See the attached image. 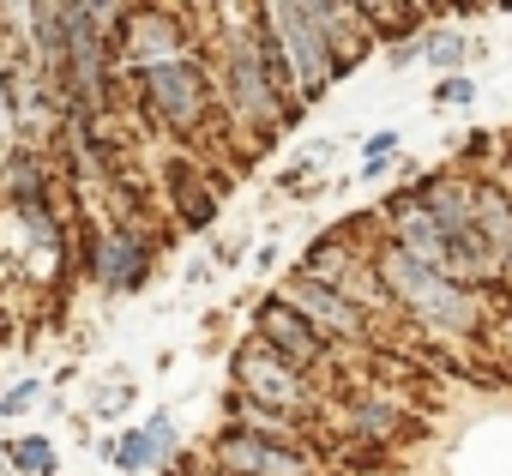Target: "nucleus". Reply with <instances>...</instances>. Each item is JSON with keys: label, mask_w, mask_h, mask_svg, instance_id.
Masks as SVG:
<instances>
[{"label": "nucleus", "mask_w": 512, "mask_h": 476, "mask_svg": "<svg viewBox=\"0 0 512 476\" xmlns=\"http://www.w3.org/2000/svg\"><path fill=\"white\" fill-rule=\"evenodd\" d=\"M205 67H211L217 109H223V121H229V157H235V169L260 163V157L278 145V133L302 121V109L272 85V73H266V61H260L253 7H211Z\"/></svg>", "instance_id": "nucleus-1"}, {"label": "nucleus", "mask_w": 512, "mask_h": 476, "mask_svg": "<svg viewBox=\"0 0 512 476\" xmlns=\"http://www.w3.org/2000/svg\"><path fill=\"white\" fill-rule=\"evenodd\" d=\"M368 266H374V284L386 290V302H392V314H398L404 332H416V338H428L440 350L488 332V296L482 290H470V284H458V278L410 260L404 248L386 242L380 229H374V242H368Z\"/></svg>", "instance_id": "nucleus-2"}, {"label": "nucleus", "mask_w": 512, "mask_h": 476, "mask_svg": "<svg viewBox=\"0 0 512 476\" xmlns=\"http://www.w3.org/2000/svg\"><path fill=\"white\" fill-rule=\"evenodd\" d=\"M127 103L139 121H151L157 133H169L181 151H193L205 139V121L217 115V91H211V67L205 55L169 61V67H145L127 73Z\"/></svg>", "instance_id": "nucleus-3"}, {"label": "nucleus", "mask_w": 512, "mask_h": 476, "mask_svg": "<svg viewBox=\"0 0 512 476\" xmlns=\"http://www.w3.org/2000/svg\"><path fill=\"white\" fill-rule=\"evenodd\" d=\"M73 235V272H85L103 296H139L157 266V235L133 223H97L85 211L67 217Z\"/></svg>", "instance_id": "nucleus-4"}, {"label": "nucleus", "mask_w": 512, "mask_h": 476, "mask_svg": "<svg viewBox=\"0 0 512 476\" xmlns=\"http://www.w3.org/2000/svg\"><path fill=\"white\" fill-rule=\"evenodd\" d=\"M229 380H235L229 398H241V404H253V410H272V416H290V422H314V428H320V416H326V386L308 380L302 368H290L278 350H266L253 332L235 344Z\"/></svg>", "instance_id": "nucleus-5"}, {"label": "nucleus", "mask_w": 512, "mask_h": 476, "mask_svg": "<svg viewBox=\"0 0 512 476\" xmlns=\"http://www.w3.org/2000/svg\"><path fill=\"white\" fill-rule=\"evenodd\" d=\"M253 25H260V37L278 49L284 73H290V91H296L302 109H314L338 85V61H332L320 25L308 13V0H260V7H253Z\"/></svg>", "instance_id": "nucleus-6"}, {"label": "nucleus", "mask_w": 512, "mask_h": 476, "mask_svg": "<svg viewBox=\"0 0 512 476\" xmlns=\"http://www.w3.org/2000/svg\"><path fill=\"white\" fill-rule=\"evenodd\" d=\"M193 25H199V7H127L121 43H115L121 79L145 73V67H169V61L205 55V31H193Z\"/></svg>", "instance_id": "nucleus-7"}, {"label": "nucleus", "mask_w": 512, "mask_h": 476, "mask_svg": "<svg viewBox=\"0 0 512 476\" xmlns=\"http://www.w3.org/2000/svg\"><path fill=\"white\" fill-rule=\"evenodd\" d=\"M278 296L332 344V350H380L386 338H380V326L350 302V296H338V290H326L320 278H308V272H290L284 284H278Z\"/></svg>", "instance_id": "nucleus-8"}, {"label": "nucleus", "mask_w": 512, "mask_h": 476, "mask_svg": "<svg viewBox=\"0 0 512 476\" xmlns=\"http://www.w3.org/2000/svg\"><path fill=\"white\" fill-rule=\"evenodd\" d=\"M205 464L229 470V476H320V452L296 446V440H266V434H247L235 422H223L205 446Z\"/></svg>", "instance_id": "nucleus-9"}, {"label": "nucleus", "mask_w": 512, "mask_h": 476, "mask_svg": "<svg viewBox=\"0 0 512 476\" xmlns=\"http://www.w3.org/2000/svg\"><path fill=\"white\" fill-rule=\"evenodd\" d=\"M253 338H260L266 350H278L290 368H302L308 380H320L326 392L338 386V374H332V368H338V350H332V344H326V338H320V332H314L284 296H278V290H272L260 308H253Z\"/></svg>", "instance_id": "nucleus-10"}, {"label": "nucleus", "mask_w": 512, "mask_h": 476, "mask_svg": "<svg viewBox=\"0 0 512 476\" xmlns=\"http://www.w3.org/2000/svg\"><path fill=\"white\" fill-rule=\"evenodd\" d=\"M163 193H169L175 223L193 229V235H205V229L217 223V205H223L229 181H223V169H211L199 151H175V157L163 163Z\"/></svg>", "instance_id": "nucleus-11"}, {"label": "nucleus", "mask_w": 512, "mask_h": 476, "mask_svg": "<svg viewBox=\"0 0 512 476\" xmlns=\"http://www.w3.org/2000/svg\"><path fill=\"white\" fill-rule=\"evenodd\" d=\"M103 458H109L115 470H127V476H163V470L181 458V422H175L169 410H151L139 428L115 434V440L103 446Z\"/></svg>", "instance_id": "nucleus-12"}, {"label": "nucleus", "mask_w": 512, "mask_h": 476, "mask_svg": "<svg viewBox=\"0 0 512 476\" xmlns=\"http://www.w3.org/2000/svg\"><path fill=\"white\" fill-rule=\"evenodd\" d=\"M470 229L500 284H512V199L488 169H470Z\"/></svg>", "instance_id": "nucleus-13"}, {"label": "nucleus", "mask_w": 512, "mask_h": 476, "mask_svg": "<svg viewBox=\"0 0 512 476\" xmlns=\"http://www.w3.org/2000/svg\"><path fill=\"white\" fill-rule=\"evenodd\" d=\"M308 13H314V25H320V37H326L332 61H338V79H350V73L380 49L374 31H368L362 13H356V0H308Z\"/></svg>", "instance_id": "nucleus-14"}, {"label": "nucleus", "mask_w": 512, "mask_h": 476, "mask_svg": "<svg viewBox=\"0 0 512 476\" xmlns=\"http://www.w3.org/2000/svg\"><path fill=\"white\" fill-rule=\"evenodd\" d=\"M356 13H362V25L374 31V43H416V37H428V25L440 19L434 7H410V0H356Z\"/></svg>", "instance_id": "nucleus-15"}, {"label": "nucleus", "mask_w": 512, "mask_h": 476, "mask_svg": "<svg viewBox=\"0 0 512 476\" xmlns=\"http://www.w3.org/2000/svg\"><path fill=\"white\" fill-rule=\"evenodd\" d=\"M332 157H338V145H332V139H326V145H308L302 157H290V169H284V181H278V187H284L290 199H314V193L326 187V175H320V169H326Z\"/></svg>", "instance_id": "nucleus-16"}, {"label": "nucleus", "mask_w": 512, "mask_h": 476, "mask_svg": "<svg viewBox=\"0 0 512 476\" xmlns=\"http://www.w3.org/2000/svg\"><path fill=\"white\" fill-rule=\"evenodd\" d=\"M0 458L13 464V476H55V440L49 434H13L7 446H0Z\"/></svg>", "instance_id": "nucleus-17"}, {"label": "nucleus", "mask_w": 512, "mask_h": 476, "mask_svg": "<svg viewBox=\"0 0 512 476\" xmlns=\"http://www.w3.org/2000/svg\"><path fill=\"white\" fill-rule=\"evenodd\" d=\"M464 55H470V37H464V31H428V37H422V61H428L440 79H452V73L464 67Z\"/></svg>", "instance_id": "nucleus-18"}, {"label": "nucleus", "mask_w": 512, "mask_h": 476, "mask_svg": "<svg viewBox=\"0 0 512 476\" xmlns=\"http://www.w3.org/2000/svg\"><path fill=\"white\" fill-rule=\"evenodd\" d=\"M476 97V79H464V73H452V79H434V109H464Z\"/></svg>", "instance_id": "nucleus-19"}, {"label": "nucleus", "mask_w": 512, "mask_h": 476, "mask_svg": "<svg viewBox=\"0 0 512 476\" xmlns=\"http://www.w3.org/2000/svg\"><path fill=\"white\" fill-rule=\"evenodd\" d=\"M127 404H133V386H127V380H115V386L91 392V416H115V410H127Z\"/></svg>", "instance_id": "nucleus-20"}, {"label": "nucleus", "mask_w": 512, "mask_h": 476, "mask_svg": "<svg viewBox=\"0 0 512 476\" xmlns=\"http://www.w3.org/2000/svg\"><path fill=\"white\" fill-rule=\"evenodd\" d=\"M43 398V380H19L13 392H0V416H19V410H31Z\"/></svg>", "instance_id": "nucleus-21"}, {"label": "nucleus", "mask_w": 512, "mask_h": 476, "mask_svg": "<svg viewBox=\"0 0 512 476\" xmlns=\"http://www.w3.org/2000/svg\"><path fill=\"white\" fill-rule=\"evenodd\" d=\"M362 151H368V163H380V157H398V127H380V133H368V139H362Z\"/></svg>", "instance_id": "nucleus-22"}, {"label": "nucleus", "mask_w": 512, "mask_h": 476, "mask_svg": "<svg viewBox=\"0 0 512 476\" xmlns=\"http://www.w3.org/2000/svg\"><path fill=\"white\" fill-rule=\"evenodd\" d=\"M488 175H494V181H500V187H506V199H512V145H506V151H500V163H494V169H488Z\"/></svg>", "instance_id": "nucleus-23"}, {"label": "nucleus", "mask_w": 512, "mask_h": 476, "mask_svg": "<svg viewBox=\"0 0 512 476\" xmlns=\"http://www.w3.org/2000/svg\"><path fill=\"white\" fill-rule=\"evenodd\" d=\"M410 61H422V37H416V43H398V49H392V67H410Z\"/></svg>", "instance_id": "nucleus-24"}]
</instances>
